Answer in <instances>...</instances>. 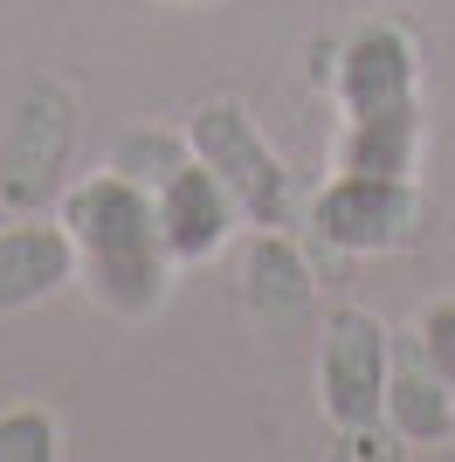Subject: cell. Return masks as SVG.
<instances>
[{
	"label": "cell",
	"mask_w": 455,
	"mask_h": 462,
	"mask_svg": "<svg viewBox=\"0 0 455 462\" xmlns=\"http://www.w3.org/2000/svg\"><path fill=\"white\" fill-rule=\"evenodd\" d=\"M394 325L366 304L324 310V352H318V414L339 435L386 421V380H394Z\"/></svg>",
	"instance_id": "cell-5"
},
{
	"label": "cell",
	"mask_w": 455,
	"mask_h": 462,
	"mask_svg": "<svg viewBox=\"0 0 455 462\" xmlns=\"http://www.w3.org/2000/svg\"><path fill=\"white\" fill-rule=\"evenodd\" d=\"M56 221L76 249V283L97 297V310L111 318H152L172 297V249L159 228V200L152 187H138L132 173H83L62 187Z\"/></svg>",
	"instance_id": "cell-1"
},
{
	"label": "cell",
	"mask_w": 455,
	"mask_h": 462,
	"mask_svg": "<svg viewBox=\"0 0 455 462\" xmlns=\"http://www.w3.org/2000/svg\"><path fill=\"white\" fill-rule=\"evenodd\" d=\"M62 428L49 407H0V462H56Z\"/></svg>",
	"instance_id": "cell-11"
},
{
	"label": "cell",
	"mask_w": 455,
	"mask_h": 462,
	"mask_svg": "<svg viewBox=\"0 0 455 462\" xmlns=\"http://www.w3.org/2000/svg\"><path fill=\"white\" fill-rule=\"evenodd\" d=\"M187 152L200 166H214L235 208H242L248 228H290V200H297V180H290L283 152L263 138V125L248 117V104L235 97H214L187 117Z\"/></svg>",
	"instance_id": "cell-4"
},
{
	"label": "cell",
	"mask_w": 455,
	"mask_h": 462,
	"mask_svg": "<svg viewBox=\"0 0 455 462\" xmlns=\"http://www.w3.org/2000/svg\"><path fill=\"white\" fill-rule=\"evenodd\" d=\"M421 346H428V359H435V373H441V386L455 393V297H435V304L421 310Z\"/></svg>",
	"instance_id": "cell-13"
},
{
	"label": "cell",
	"mask_w": 455,
	"mask_h": 462,
	"mask_svg": "<svg viewBox=\"0 0 455 462\" xmlns=\"http://www.w3.org/2000/svg\"><path fill=\"white\" fill-rule=\"evenodd\" d=\"M421 221H428V200H421V180L407 173H352V166H339L311 200V228L339 255H394L421 235Z\"/></svg>",
	"instance_id": "cell-6"
},
{
	"label": "cell",
	"mask_w": 455,
	"mask_h": 462,
	"mask_svg": "<svg viewBox=\"0 0 455 462\" xmlns=\"http://www.w3.org/2000/svg\"><path fill=\"white\" fill-rule=\"evenodd\" d=\"M386 428L400 448H441L455 435V393L441 386L435 359L421 346V331H407L394 346V380H386Z\"/></svg>",
	"instance_id": "cell-9"
},
{
	"label": "cell",
	"mask_w": 455,
	"mask_h": 462,
	"mask_svg": "<svg viewBox=\"0 0 455 462\" xmlns=\"http://www.w3.org/2000/svg\"><path fill=\"white\" fill-rule=\"evenodd\" d=\"M339 97V166L352 173H407L421 180V49L400 21H366L331 56Z\"/></svg>",
	"instance_id": "cell-2"
},
{
	"label": "cell",
	"mask_w": 455,
	"mask_h": 462,
	"mask_svg": "<svg viewBox=\"0 0 455 462\" xmlns=\"http://www.w3.org/2000/svg\"><path fill=\"white\" fill-rule=\"evenodd\" d=\"M76 283V249L62 221L49 214H14V221H0V318H14V310H35L49 297Z\"/></svg>",
	"instance_id": "cell-8"
},
{
	"label": "cell",
	"mask_w": 455,
	"mask_h": 462,
	"mask_svg": "<svg viewBox=\"0 0 455 462\" xmlns=\"http://www.w3.org/2000/svg\"><path fill=\"white\" fill-rule=\"evenodd\" d=\"M76 145H83V104L62 77H28L0 132V208L49 214L70 187Z\"/></svg>",
	"instance_id": "cell-3"
},
{
	"label": "cell",
	"mask_w": 455,
	"mask_h": 462,
	"mask_svg": "<svg viewBox=\"0 0 455 462\" xmlns=\"http://www.w3.org/2000/svg\"><path fill=\"white\" fill-rule=\"evenodd\" d=\"M152 200H159V228H166L172 263H214V255L235 242V228H248L242 208H235V193H228L221 180H214V166H200L193 152L152 187Z\"/></svg>",
	"instance_id": "cell-7"
},
{
	"label": "cell",
	"mask_w": 455,
	"mask_h": 462,
	"mask_svg": "<svg viewBox=\"0 0 455 462\" xmlns=\"http://www.w3.org/2000/svg\"><path fill=\"white\" fill-rule=\"evenodd\" d=\"M242 297L263 318H290L311 304V263L283 228H255L242 242Z\"/></svg>",
	"instance_id": "cell-10"
},
{
	"label": "cell",
	"mask_w": 455,
	"mask_h": 462,
	"mask_svg": "<svg viewBox=\"0 0 455 462\" xmlns=\"http://www.w3.org/2000/svg\"><path fill=\"white\" fill-rule=\"evenodd\" d=\"M180 159H187V132H132L111 152V166H117V173H132L138 187H159Z\"/></svg>",
	"instance_id": "cell-12"
}]
</instances>
